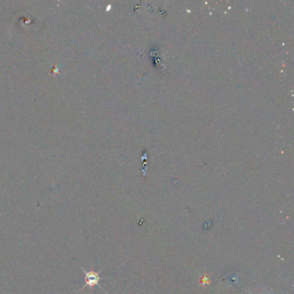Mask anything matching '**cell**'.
Wrapping results in <instances>:
<instances>
[{"label": "cell", "instance_id": "6da1fadb", "mask_svg": "<svg viewBox=\"0 0 294 294\" xmlns=\"http://www.w3.org/2000/svg\"><path fill=\"white\" fill-rule=\"evenodd\" d=\"M79 267L81 268V270L85 274V285L83 286L80 291H82L85 287H90V288H93V287H96L97 286L98 287H100L101 289H103L99 285V281L101 280L100 277V272H94V271H86L85 268H83L81 266H79ZM104 290V289H103ZM105 291V290H104Z\"/></svg>", "mask_w": 294, "mask_h": 294}]
</instances>
